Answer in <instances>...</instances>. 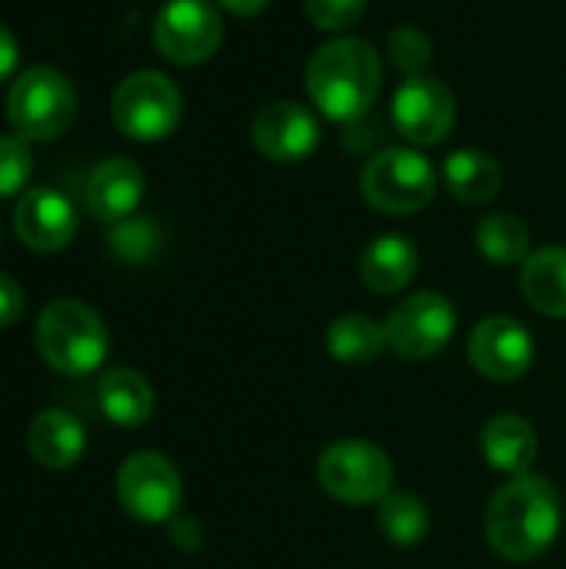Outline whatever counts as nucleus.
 Returning <instances> with one entry per match:
<instances>
[{
	"instance_id": "1",
	"label": "nucleus",
	"mask_w": 566,
	"mask_h": 569,
	"mask_svg": "<svg viewBox=\"0 0 566 569\" xmlns=\"http://www.w3.org/2000/svg\"><path fill=\"white\" fill-rule=\"evenodd\" d=\"M564 527V503L547 477L520 473L487 507L484 533L497 557L510 563L537 560L554 547Z\"/></svg>"
},
{
	"instance_id": "2",
	"label": "nucleus",
	"mask_w": 566,
	"mask_h": 569,
	"mask_svg": "<svg viewBox=\"0 0 566 569\" xmlns=\"http://www.w3.org/2000/svg\"><path fill=\"white\" fill-rule=\"evenodd\" d=\"M307 93L337 123L360 120L380 93V53L360 37L320 43L307 63Z\"/></svg>"
},
{
	"instance_id": "3",
	"label": "nucleus",
	"mask_w": 566,
	"mask_h": 569,
	"mask_svg": "<svg viewBox=\"0 0 566 569\" xmlns=\"http://www.w3.org/2000/svg\"><path fill=\"white\" fill-rule=\"evenodd\" d=\"M37 350L53 370L87 377L107 357V327L87 303L53 300L37 320Z\"/></svg>"
},
{
	"instance_id": "4",
	"label": "nucleus",
	"mask_w": 566,
	"mask_h": 569,
	"mask_svg": "<svg viewBox=\"0 0 566 569\" xmlns=\"http://www.w3.org/2000/svg\"><path fill=\"white\" fill-rule=\"evenodd\" d=\"M77 113L70 80L53 67L23 70L7 93V123L23 140H57Z\"/></svg>"
},
{
	"instance_id": "5",
	"label": "nucleus",
	"mask_w": 566,
	"mask_h": 569,
	"mask_svg": "<svg viewBox=\"0 0 566 569\" xmlns=\"http://www.w3.org/2000/svg\"><path fill=\"white\" fill-rule=\"evenodd\" d=\"M364 200L390 217H407L424 210L437 193V173L430 160L407 147H390L370 157L360 177Z\"/></svg>"
},
{
	"instance_id": "6",
	"label": "nucleus",
	"mask_w": 566,
	"mask_h": 569,
	"mask_svg": "<svg viewBox=\"0 0 566 569\" xmlns=\"http://www.w3.org/2000/svg\"><path fill=\"white\" fill-rule=\"evenodd\" d=\"M320 487L350 507L380 503L394 487V463L390 457L367 443V440H337L317 460Z\"/></svg>"
},
{
	"instance_id": "7",
	"label": "nucleus",
	"mask_w": 566,
	"mask_h": 569,
	"mask_svg": "<svg viewBox=\"0 0 566 569\" xmlns=\"http://www.w3.org/2000/svg\"><path fill=\"white\" fill-rule=\"evenodd\" d=\"M180 90L160 70H137L113 90L110 113L120 133L130 140H163L180 123Z\"/></svg>"
},
{
	"instance_id": "8",
	"label": "nucleus",
	"mask_w": 566,
	"mask_h": 569,
	"mask_svg": "<svg viewBox=\"0 0 566 569\" xmlns=\"http://www.w3.org/2000/svg\"><path fill=\"white\" fill-rule=\"evenodd\" d=\"M224 20L210 0H167L153 20V47L163 60L193 67L217 53Z\"/></svg>"
},
{
	"instance_id": "9",
	"label": "nucleus",
	"mask_w": 566,
	"mask_h": 569,
	"mask_svg": "<svg viewBox=\"0 0 566 569\" xmlns=\"http://www.w3.org/2000/svg\"><path fill=\"white\" fill-rule=\"evenodd\" d=\"M384 330H387V347L397 357L430 360L450 343L457 330V310L444 293L420 290L394 307Z\"/></svg>"
},
{
	"instance_id": "10",
	"label": "nucleus",
	"mask_w": 566,
	"mask_h": 569,
	"mask_svg": "<svg viewBox=\"0 0 566 569\" xmlns=\"http://www.w3.org/2000/svg\"><path fill=\"white\" fill-rule=\"evenodd\" d=\"M183 483L177 467L153 450L130 453L117 473V500L140 523H163L177 513Z\"/></svg>"
},
{
	"instance_id": "11",
	"label": "nucleus",
	"mask_w": 566,
	"mask_h": 569,
	"mask_svg": "<svg viewBox=\"0 0 566 569\" xmlns=\"http://www.w3.org/2000/svg\"><path fill=\"white\" fill-rule=\"evenodd\" d=\"M457 120L454 93L444 80L430 73L407 77L394 93V127L404 140L417 147H434L447 140Z\"/></svg>"
},
{
	"instance_id": "12",
	"label": "nucleus",
	"mask_w": 566,
	"mask_h": 569,
	"mask_svg": "<svg viewBox=\"0 0 566 569\" xmlns=\"http://www.w3.org/2000/svg\"><path fill=\"white\" fill-rule=\"evenodd\" d=\"M470 363L494 383L524 377L534 363V337L514 317H487L474 327L467 343Z\"/></svg>"
},
{
	"instance_id": "13",
	"label": "nucleus",
	"mask_w": 566,
	"mask_h": 569,
	"mask_svg": "<svg viewBox=\"0 0 566 569\" xmlns=\"http://www.w3.org/2000/svg\"><path fill=\"white\" fill-rule=\"evenodd\" d=\"M254 147L274 163H297L307 160L320 143L317 117L297 100H274L267 103L250 127Z\"/></svg>"
},
{
	"instance_id": "14",
	"label": "nucleus",
	"mask_w": 566,
	"mask_h": 569,
	"mask_svg": "<svg viewBox=\"0 0 566 569\" xmlns=\"http://www.w3.org/2000/svg\"><path fill=\"white\" fill-rule=\"evenodd\" d=\"M17 237L37 253H57L70 243L77 230V213L70 200L50 187H33L17 200L13 210Z\"/></svg>"
},
{
	"instance_id": "15",
	"label": "nucleus",
	"mask_w": 566,
	"mask_h": 569,
	"mask_svg": "<svg viewBox=\"0 0 566 569\" xmlns=\"http://www.w3.org/2000/svg\"><path fill=\"white\" fill-rule=\"evenodd\" d=\"M143 200V170L127 157H107L87 177V210L103 223L127 220Z\"/></svg>"
},
{
	"instance_id": "16",
	"label": "nucleus",
	"mask_w": 566,
	"mask_h": 569,
	"mask_svg": "<svg viewBox=\"0 0 566 569\" xmlns=\"http://www.w3.org/2000/svg\"><path fill=\"white\" fill-rule=\"evenodd\" d=\"M480 450H484V457H487V463L494 470L510 473V477H520L537 460L540 443H537L534 427L524 417H517V413H497V417H490L484 423Z\"/></svg>"
},
{
	"instance_id": "17",
	"label": "nucleus",
	"mask_w": 566,
	"mask_h": 569,
	"mask_svg": "<svg viewBox=\"0 0 566 569\" xmlns=\"http://www.w3.org/2000/svg\"><path fill=\"white\" fill-rule=\"evenodd\" d=\"M417 247L400 237V233H387V237H377L364 257H360V280L367 290L380 293V297H390V293H400L414 273H417Z\"/></svg>"
},
{
	"instance_id": "18",
	"label": "nucleus",
	"mask_w": 566,
	"mask_h": 569,
	"mask_svg": "<svg viewBox=\"0 0 566 569\" xmlns=\"http://www.w3.org/2000/svg\"><path fill=\"white\" fill-rule=\"evenodd\" d=\"M83 427L73 413H63V410H50V413H40L30 427V437H27V447H30V457L47 467V470H67L80 460L83 453Z\"/></svg>"
},
{
	"instance_id": "19",
	"label": "nucleus",
	"mask_w": 566,
	"mask_h": 569,
	"mask_svg": "<svg viewBox=\"0 0 566 569\" xmlns=\"http://www.w3.org/2000/svg\"><path fill=\"white\" fill-rule=\"evenodd\" d=\"M520 290L547 317H566V247H544L524 260Z\"/></svg>"
},
{
	"instance_id": "20",
	"label": "nucleus",
	"mask_w": 566,
	"mask_h": 569,
	"mask_svg": "<svg viewBox=\"0 0 566 569\" xmlns=\"http://www.w3.org/2000/svg\"><path fill=\"white\" fill-rule=\"evenodd\" d=\"M97 403L107 420L120 427H140L153 413V390L143 373L137 370H110L97 383Z\"/></svg>"
},
{
	"instance_id": "21",
	"label": "nucleus",
	"mask_w": 566,
	"mask_h": 569,
	"mask_svg": "<svg viewBox=\"0 0 566 569\" xmlns=\"http://www.w3.org/2000/svg\"><path fill=\"white\" fill-rule=\"evenodd\" d=\"M444 180L460 203H490L500 193L504 170L484 150H454L444 163Z\"/></svg>"
},
{
	"instance_id": "22",
	"label": "nucleus",
	"mask_w": 566,
	"mask_h": 569,
	"mask_svg": "<svg viewBox=\"0 0 566 569\" xmlns=\"http://www.w3.org/2000/svg\"><path fill=\"white\" fill-rule=\"evenodd\" d=\"M384 347H387V330L364 313H347V317L334 320L327 330L330 357L340 363H350V367L374 363L384 353Z\"/></svg>"
},
{
	"instance_id": "23",
	"label": "nucleus",
	"mask_w": 566,
	"mask_h": 569,
	"mask_svg": "<svg viewBox=\"0 0 566 569\" xmlns=\"http://www.w3.org/2000/svg\"><path fill=\"white\" fill-rule=\"evenodd\" d=\"M377 527L394 547H417L430 530V510L420 497L390 490L377 503Z\"/></svg>"
},
{
	"instance_id": "24",
	"label": "nucleus",
	"mask_w": 566,
	"mask_h": 569,
	"mask_svg": "<svg viewBox=\"0 0 566 569\" xmlns=\"http://www.w3.org/2000/svg\"><path fill=\"white\" fill-rule=\"evenodd\" d=\"M477 250L497 267L524 263L530 257V230L514 213H490L477 223Z\"/></svg>"
},
{
	"instance_id": "25",
	"label": "nucleus",
	"mask_w": 566,
	"mask_h": 569,
	"mask_svg": "<svg viewBox=\"0 0 566 569\" xmlns=\"http://www.w3.org/2000/svg\"><path fill=\"white\" fill-rule=\"evenodd\" d=\"M387 53H390V60H394L397 70H404L407 77H417V73H427L430 57H434V43H430V37L424 30L400 27V30L390 33Z\"/></svg>"
},
{
	"instance_id": "26",
	"label": "nucleus",
	"mask_w": 566,
	"mask_h": 569,
	"mask_svg": "<svg viewBox=\"0 0 566 569\" xmlns=\"http://www.w3.org/2000/svg\"><path fill=\"white\" fill-rule=\"evenodd\" d=\"M33 177V153L30 143L17 133L0 137V197H13Z\"/></svg>"
},
{
	"instance_id": "27",
	"label": "nucleus",
	"mask_w": 566,
	"mask_h": 569,
	"mask_svg": "<svg viewBox=\"0 0 566 569\" xmlns=\"http://www.w3.org/2000/svg\"><path fill=\"white\" fill-rule=\"evenodd\" d=\"M304 10L314 27L340 33V30H350L354 23H360L367 0H304Z\"/></svg>"
},
{
	"instance_id": "28",
	"label": "nucleus",
	"mask_w": 566,
	"mask_h": 569,
	"mask_svg": "<svg viewBox=\"0 0 566 569\" xmlns=\"http://www.w3.org/2000/svg\"><path fill=\"white\" fill-rule=\"evenodd\" d=\"M153 243H157V233L147 220H123L110 233V247L123 260H147L153 253Z\"/></svg>"
},
{
	"instance_id": "29",
	"label": "nucleus",
	"mask_w": 566,
	"mask_h": 569,
	"mask_svg": "<svg viewBox=\"0 0 566 569\" xmlns=\"http://www.w3.org/2000/svg\"><path fill=\"white\" fill-rule=\"evenodd\" d=\"M23 313V290L13 277L0 273V327L17 323Z\"/></svg>"
},
{
	"instance_id": "30",
	"label": "nucleus",
	"mask_w": 566,
	"mask_h": 569,
	"mask_svg": "<svg viewBox=\"0 0 566 569\" xmlns=\"http://www.w3.org/2000/svg\"><path fill=\"white\" fill-rule=\"evenodd\" d=\"M17 57H20V47H17V40H13V33L0 23V83L13 73Z\"/></svg>"
},
{
	"instance_id": "31",
	"label": "nucleus",
	"mask_w": 566,
	"mask_h": 569,
	"mask_svg": "<svg viewBox=\"0 0 566 569\" xmlns=\"http://www.w3.org/2000/svg\"><path fill=\"white\" fill-rule=\"evenodd\" d=\"M217 3L234 17H257L270 0H217Z\"/></svg>"
}]
</instances>
